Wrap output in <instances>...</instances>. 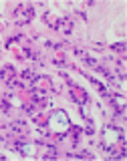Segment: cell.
I'll list each match as a JSON object with an SVG mask.
<instances>
[{
	"label": "cell",
	"instance_id": "cell-2",
	"mask_svg": "<svg viewBox=\"0 0 127 161\" xmlns=\"http://www.w3.org/2000/svg\"><path fill=\"white\" fill-rule=\"evenodd\" d=\"M113 50H117V53H123V50H125V44H123V42H119V44H113Z\"/></svg>",
	"mask_w": 127,
	"mask_h": 161
},
{
	"label": "cell",
	"instance_id": "cell-1",
	"mask_svg": "<svg viewBox=\"0 0 127 161\" xmlns=\"http://www.w3.org/2000/svg\"><path fill=\"white\" fill-rule=\"evenodd\" d=\"M54 28H59L60 32H71V28H73V22H71V20H59V22L54 24Z\"/></svg>",
	"mask_w": 127,
	"mask_h": 161
}]
</instances>
